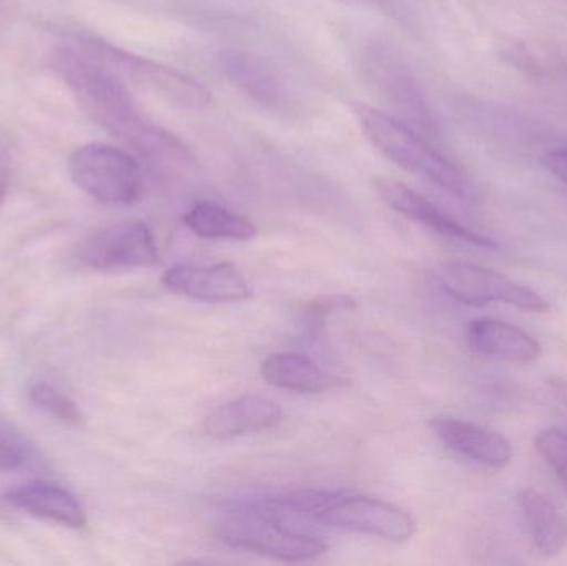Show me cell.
I'll return each mask as SVG.
<instances>
[{
  "label": "cell",
  "mask_w": 567,
  "mask_h": 566,
  "mask_svg": "<svg viewBox=\"0 0 567 566\" xmlns=\"http://www.w3.org/2000/svg\"><path fill=\"white\" fill-rule=\"evenodd\" d=\"M50 65L69 86L83 112L146 165L173 176L196 172L198 165L189 146L175 133L153 122L130 92L125 80L95 56L72 43L56 47L50 56Z\"/></svg>",
  "instance_id": "1"
},
{
  "label": "cell",
  "mask_w": 567,
  "mask_h": 566,
  "mask_svg": "<svg viewBox=\"0 0 567 566\" xmlns=\"http://www.w3.org/2000/svg\"><path fill=\"white\" fill-rule=\"evenodd\" d=\"M355 115L365 138L393 165L425 178L463 202L478 199V189L466 173L436 152L425 136L369 105H355Z\"/></svg>",
  "instance_id": "2"
},
{
  "label": "cell",
  "mask_w": 567,
  "mask_h": 566,
  "mask_svg": "<svg viewBox=\"0 0 567 566\" xmlns=\"http://www.w3.org/2000/svg\"><path fill=\"white\" fill-rule=\"evenodd\" d=\"M362 72L369 89L399 115L400 122L425 136L440 138L439 119L412 66L392 43L375 40L363 50Z\"/></svg>",
  "instance_id": "3"
},
{
  "label": "cell",
  "mask_w": 567,
  "mask_h": 566,
  "mask_svg": "<svg viewBox=\"0 0 567 566\" xmlns=\"http://www.w3.org/2000/svg\"><path fill=\"white\" fill-rule=\"evenodd\" d=\"M73 43L95 56L103 65L109 66L120 79L150 90L173 106L183 110H203L208 109L213 103L212 90L182 70L126 52L105 40L93 39V37L75 35Z\"/></svg>",
  "instance_id": "4"
},
{
  "label": "cell",
  "mask_w": 567,
  "mask_h": 566,
  "mask_svg": "<svg viewBox=\"0 0 567 566\" xmlns=\"http://www.w3.org/2000/svg\"><path fill=\"white\" fill-rule=\"evenodd\" d=\"M218 535L229 547L255 552L279 562L316 560L329 550L320 538L286 527L268 507L229 512L219 522Z\"/></svg>",
  "instance_id": "5"
},
{
  "label": "cell",
  "mask_w": 567,
  "mask_h": 566,
  "mask_svg": "<svg viewBox=\"0 0 567 566\" xmlns=\"http://www.w3.org/2000/svg\"><path fill=\"white\" fill-rule=\"evenodd\" d=\"M72 182L103 206H132L142 198L143 173L135 156L106 143H86L69 158Z\"/></svg>",
  "instance_id": "6"
},
{
  "label": "cell",
  "mask_w": 567,
  "mask_h": 566,
  "mask_svg": "<svg viewBox=\"0 0 567 566\" xmlns=\"http://www.w3.org/2000/svg\"><path fill=\"white\" fill-rule=\"evenodd\" d=\"M436 281L446 295L475 308L498 302L536 315H546L551 309L548 299L529 286L472 263H445L436 271Z\"/></svg>",
  "instance_id": "7"
},
{
  "label": "cell",
  "mask_w": 567,
  "mask_h": 566,
  "mask_svg": "<svg viewBox=\"0 0 567 566\" xmlns=\"http://www.w3.org/2000/svg\"><path fill=\"white\" fill-rule=\"evenodd\" d=\"M76 261L93 271L153 268L162 263L152 228L140 219L113 223L83 239Z\"/></svg>",
  "instance_id": "8"
},
{
  "label": "cell",
  "mask_w": 567,
  "mask_h": 566,
  "mask_svg": "<svg viewBox=\"0 0 567 566\" xmlns=\"http://www.w3.org/2000/svg\"><path fill=\"white\" fill-rule=\"evenodd\" d=\"M317 522L389 542H406L415 534V522L402 508L379 498L337 492L316 515Z\"/></svg>",
  "instance_id": "9"
},
{
  "label": "cell",
  "mask_w": 567,
  "mask_h": 566,
  "mask_svg": "<svg viewBox=\"0 0 567 566\" xmlns=\"http://www.w3.org/2000/svg\"><path fill=\"white\" fill-rule=\"evenodd\" d=\"M162 282L168 291L202 302H238L252 296L248 279L233 263H182L166 269Z\"/></svg>",
  "instance_id": "10"
},
{
  "label": "cell",
  "mask_w": 567,
  "mask_h": 566,
  "mask_svg": "<svg viewBox=\"0 0 567 566\" xmlns=\"http://www.w3.org/2000/svg\"><path fill=\"white\" fill-rule=\"evenodd\" d=\"M219 65L228 82L256 105L271 112L287 113L296 109V99L281 73L262 56L243 50H225Z\"/></svg>",
  "instance_id": "11"
},
{
  "label": "cell",
  "mask_w": 567,
  "mask_h": 566,
  "mask_svg": "<svg viewBox=\"0 0 567 566\" xmlns=\"http://www.w3.org/2000/svg\"><path fill=\"white\" fill-rule=\"evenodd\" d=\"M375 189L382 202L385 203L393 212L402 215L410 222L419 223L439 235L446 238L458 239V241L468 243L476 248L496 249L498 243L482 233L473 231L468 226L456 222L452 216L433 205L432 202L413 192L403 183L392 178H379L375 182Z\"/></svg>",
  "instance_id": "12"
},
{
  "label": "cell",
  "mask_w": 567,
  "mask_h": 566,
  "mask_svg": "<svg viewBox=\"0 0 567 566\" xmlns=\"http://www.w3.org/2000/svg\"><path fill=\"white\" fill-rule=\"evenodd\" d=\"M430 428L450 451L485 467H506L515 455L508 438L473 422L443 415L432 419Z\"/></svg>",
  "instance_id": "13"
},
{
  "label": "cell",
  "mask_w": 567,
  "mask_h": 566,
  "mask_svg": "<svg viewBox=\"0 0 567 566\" xmlns=\"http://www.w3.org/2000/svg\"><path fill=\"white\" fill-rule=\"evenodd\" d=\"M281 405L262 395H243L219 405L203 421V432L208 438L235 439L246 434L268 431L282 421Z\"/></svg>",
  "instance_id": "14"
},
{
  "label": "cell",
  "mask_w": 567,
  "mask_h": 566,
  "mask_svg": "<svg viewBox=\"0 0 567 566\" xmlns=\"http://www.w3.org/2000/svg\"><path fill=\"white\" fill-rule=\"evenodd\" d=\"M2 501L30 517L53 522L66 528H83L86 514L79 498L52 482L33 481L3 494Z\"/></svg>",
  "instance_id": "15"
},
{
  "label": "cell",
  "mask_w": 567,
  "mask_h": 566,
  "mask_svg": "<svg viewBox=\"0 0 567 566\" xmlns=\"http://www.w3.org/2000/svg\"><path fill=\"white\" fill-rule=\"evenodd\" d=\"M466 338L473 352L496 361L533 364L543 354L538 339L518 326L498 319H475L470 322Z\"/></svg>",
  "instance_id": "16"
},
{
  "label": "cell",
  "mask_w": 567,
  "mask_h": 566,
  "mask_svg": "<svg viewBox=\"0 0 567 566\" xmlns=\"http://www.w3.org/2000/svg\"><path fill=\"white\" fill-rule=\"evenodd\" d=\"M261 375L268 384L299 394H323L342 384L339 378L323 371L309 356L297 352L269 356L262 362Z\"/></svg>",
  "instance_id": "17"
},
{
  "label": "cell",
  "mask_w": 567,
  "mask_h": 566,
  "mask_svg": "<svg viewBox=\"0 0 567 566\" xmlns=\"http://www.w3.org/2000/svg\"><path fill=\"white\" fill-rule=\"evenodd\" d=\"M516 504L539 554L545 557L561 554L567 545V518L551 498L535 488H523L516 495Z\"/></svg>",
  "instance_id": "18"
},
{
  "label": "cell",
  "mask_w": 567,
  "mask_h": 566,
  "mask_svg": "<svg viewBox=\"0 0 567 566\" xmlns=\"http://www.w3.org/2000/svg\"><path fill=\"white\" fill-rule=\"evenodd\" d=\"M183 223L189 231L203 239L248 241L258 236V226L251 218L215 202L195 203L183 215Z\"/></svg>",
  "instance_id": "19"
},
{
  "label": "cell",
  "mask_w": 567,
  "mask_h": 566,
  "mask_svg": "<svg viewBox=\"0 0 567 566\" xmlns=\"http://www.w3.org/2000/svg\"><path fill=\"white\" fill-rule=\"evenodd\" d=\"M29 399L37 409L66 428H80L85 422V415L79 404L49 382H35L30 385Z\"/></svg>",
  "instance_id": "20"
},
{
  "label": "cell",
  "mask_w": 567,
  "mask_h": 566,
  "mask_svg": "<svg viewBox=\"0 0 567 566\" xmlns=\"http://www.w3.org/2000/svg\"><path fill=\"white\" fill-rule=\"evenodd\" d=\"M535 447L567 492V432L555 428L545 429L536 435Z\"/></svg>",
  "instance_id": "21"
},
{
  "label": "cell",
  "mask_w": 567,
  "mask_h": 566,
  "mask_svg": "<svg viewBox=\"0 0 567 566\" xmlns=\"http://www.w3.org/2000/svg\"><path fill=\"white\" fill-rule=\"evenodd\" d=\"M30 457V445L12 429L0 425V474L19 471Z\"/></svg>",
  "instance_id": "22"
},
{
  "label": "cell",
  "mask_w": 567,
  "mask_h": 566,
  "mask_svg": "<svg viewBox=\"0 0 567 566\" xmlns=\"http://www.w3.org/2000/svg\"><path fill=\"white\" fill-rule=\"evenodd\" d=\"M542 163L553 176L567 185V146L549 150L543 155Z\"/></svg>",
  "instance_id": "23"
},
{
  "label": "cell",
  "mask_w": 567,
  "mask_h": 566,
  "mask_svg": "<svg viewBox=\"0 0 567 566\" xmlns=\"http://www.w3.org/2000/svg\"><path fill=\"white\" fill-rule=\"evenodd\" d=\"M346 2L359 3V6L380 10L389 17H393V19H403V13L406 10L405 0H346Z\"/></svg>",
  "instance_id": "24"
},
{
  "label": "cell",
  "mask_w": 567,
  "mask_h": 566,
  "mask_svg": "<svg viewBox=\"0 0 567 566\" xmlns=\"http://www.w3.org/2000/svg\"><path fill=\"white\" fill-rule=\"evenodd\" d=\"M10 178H12V162H10L9 152L0 148V206L9 193Z\"/></svg>",
  "instance_id": "25"
},
{
  "label": "cell",
  "mask_w": 567,
  "mask_h": 566,
  "mask_svg": "<svg viewBox=\"0 0 567 566\" xmlns=\"http://www.w3.org/2000/svg\"><path fill=\"white\" fill-rule=\"evenodd\" d=\"M549 389H551L556 401L567 409V382L561 381V379H551V381H549Z\"/></svg>",
  "instance_id": "26"
}]
</instances>
